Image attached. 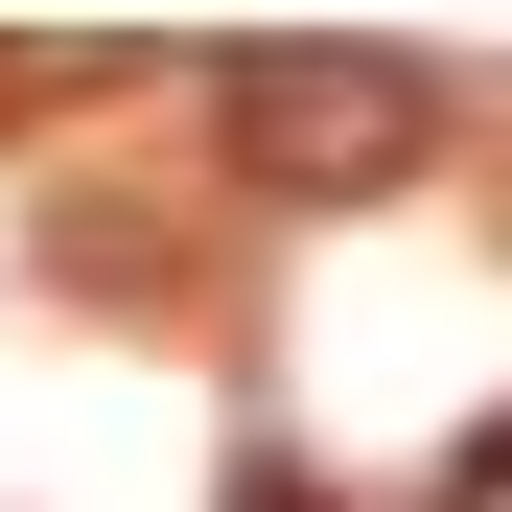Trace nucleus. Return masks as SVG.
Wrapping results in <instances>:
<instances>
[{"label": "nucleus", "instance_id": "2", "mask_svg": "<svg viewBox=\"0 0 512 512\" xmlns=\"http://www.w3.org/2000/svg\"><path fill=\"white\" fill-rule=\"evenodd\" d=\"M233 512H326V489H303V466H280V443H256V466H233Z\"/></svg>", "mask_w": 512, "mask_h": 512}, {"label": "nucleus", "instance_id": "1", "mask_svg": "<svg viewBox=\"0 0 512 512\" xmlns=\"http://www.w3.org/2000/svg\"><path fill=\"white\" fill-rule=\"evenodd\" d=\"M419 140H443V94L396 47H210V163L280 210H373Z\"/></svg>", "mask_w": 512, "mask_h": 512}]
</instances>
